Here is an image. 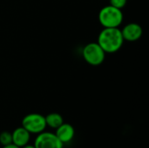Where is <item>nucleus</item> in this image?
I'll return each instance as SVG.
<instances>
[{"instance_id":"nucleus-1","label":"nucleus","mask_w":149,"mask_h":148,"mask_svg":"<svg viewBox=\"0 0 149 148\" xmlns=\"http://www.w3.org/2000/svg\"><path fill=\"white\" fill-rule=\"evenodd\" d=\"M124 41L120 28H104L99 34L97 43L106 53H114L121 49Z\"/></svg>"},{"instance_id":"nucleus-2","label":"nucleus","mask_w":149,"mask_h":148,"mask_svg":"<svg viewBox=\"0 0 149 148\" xmlns=\"http://www.w3.org/2000/svg\"><path fill=\"white\" fill-rule=\"evenodd\" d=\"M123 19L122 10L110 4L103 7L99 13V21L104 28H119Z\"/></svg>"},{"instance_id":"nucleus-3","label":"nucleus","mask_w":149,"mask_h":148,"mask_svg":"<svg viewBox=\"0 0 149 148\" xmlns=\"http://www.w3.org/2000/svg\"><path fill=\"white\" fill-rule=\"evenodd\" d=\"M82 56L87 64L93 66H98L104 62L106 52L97 42L89 43L83 48Z\"/></svg>"},{"instance_id":"nucleus-4","label":"nucleus","mask_w":149,"mask_h":148,"mask_svg":"<svg viewBox=\"0 0 149 148\" xmlns=\"http://www.w3.org/2000/svg\"><path fill=\"white\" fill-rule=\"evenodd\" d=\"M22 126L31 134H38L47 127L45 118L39 113H30L22 120Z\"/></svg>"},{"instance_id":"nucleus-5","label":"nucleus","mask_w":149,"mask_h":148,"mask_svg":"<svg viewBox=\"0 0 149 148\" xmlns=\"http://www.w3.org/2000/svg\"><path fill=\"white\" fill-rule=\"evenodd\" d=\"M35 148H63L64 144L58 139L55 133L42 132L38 134L34 141Z\"/></svg>"},{"instance_id":"nucleus-6","label":"nucleus","mask_w":149,"mask_h":148,"mask_svg":"<svg viewBox=\"0 0 149 148\" xmlns=\"http://www.w3.org/2000/svg\"><path fill=\"white\" fill-rule=\"evenodd\" d=\"M121 33L124 40L129 42H134L140 39L143 34L142 27L136 23H129L123 27Z\"/></svg>"},{"instance_id":"nucleus-7","label":"nucleus","mask_w":149,"mask_h":148,"mask_svg":"<svg viewBox=\"0 0 149 148\" xmlns=\"http://www.w3.org/2000/svg\"><path fill=\"white\" fill-rule=\"evenodd\" d=\"M55 135L58 137V139L65 145L66 143L71 142L74 136H75V130L74 127L69 124V123H63L61 126H59L57 129H55Z\"/></svg>"},{"instance_id":"nucleus-8","label":"nucleus","mask_w":149,"mask_h":148,"mask_svg":"<svg viewBox=\"0 0 149 148\" xmlns=\"http://www.w3.org/2000/svg\"><path fill=\"white\" fill-rule=\"evenodd\" d=\"M11 136H12V144L20 148L29 144L31 140V133L23 126L16 128L11 133Z\"/></svg>"},{"instance_id":"nucleus-9","label":"nucleus","mask_w":149,"mask_h":148,"mask_svg":"<svg viewBox=\"0 0 149 148\" xmlns=\"http://www.w3.org/2000/svg\"><path fill=\"white\" fill-rule=\"evenodd\" d=\"M45 118L46 126L52 129H57L59 126H61L64 123L63 117L59 113H49Z\"/></svg>"},{"instance_id":"nucleus-10","label":"nucleus","mask_w":149,"mask_h":148,"mask_svg":"<svg viewBox=\"0 0 149 148\" xmlns=\"http://www.w3.org/2000/svg\"><path fill=\"white\" fill-rule=\"evenodd\" d=\"M11 143H12L11 133L7 132V131L2 132L0 133V144L3 147V146H7Z\"/></svg>"},{"instance_id":"nucleus-11","label":"nucleus","mask_w":149,"mask_h":148,"mask_svg":"<svg viewBox=\"0 0 149 148\" xmlns=\"http://www.w3.org/2000/svg\"><path fill=\"white\" fill-rule=\"evenodd\" d=\"M127 3V0H110V5L122 10Z\"/></svg>"},{"instance_id":"nucleus-12","label":"nucleus","mask_w":149,"mask_h":148,"mask_svg":"<svg viewBox=\"0 0 149 148\" xmlns=\"http://www.w3.org/2000/svg\"><path fill=\"white\" fill-rule=\"evenodd\" d=\"M2 148H20L18 147H17L16 145H14V144H9V145H7V146H3Z\"/></svg>"},{"instance_id":"nucleus-13","label":"nucleus","mask_w":149,"mask_h":148,"mask_svg":"<svg viewBox=\"0 0 149 148\" xmlns=\"http://www.w3.org/2000/svg\"><path fill=\"white\" fill-rule=\"evenodd\" d=\"M21 148H35L34 147V145H30V144H27V145H25L24 147H23Z\"/></svg>"}]
</instances>
